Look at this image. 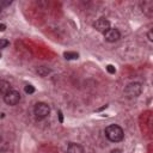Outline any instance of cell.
Returning <instances> with one entry per match:
<instances>
[{
	"label": "cell",
	"mask_w": 153,
	"mask_h": 153,
	"mask_svg": "<svg viewBox=\"0 0 153 153\" xmlns=\"http://www.w3.org/2000/svg\"><path fill=\"white\" fill-rule=\"evenodd\" d=\"M105 136L111 142H120L124 137V131L118 124H110L105 128Z\"/></svg>",
	"instance_id": "cell-1"
},
{
	"label": "cell",
	"mask_w": 153,
	"mask_h": 153,
	"mask_svg": "<svg viewBox=\"0 0 153 153\" xmlns=\"http://www.w3.org/2000/svg\"><path fill=\"white\" fill-rule=\"evenodd\" d=\"M124 92H126V94L129 97V98H136V97H139L140 94H141V92H142V86H141V84L140 82H130V84H128L127 86H126V88H124Z\"/></svg>",
	"instance_id": "cell-2"
},
{
	"label": "cell",
	"mask_w": 153,
	"mask_h": 153,
	"mask_svg": "<svg viewBox=\"0 0 153 153\" xmlns=\"http://www.w3.org/2000/svg\"><path fill=\"white\" fill-rule=\"evenodd\" d=\"M33 112H35V116H36L37 120H43L49 115L50 108H49V105L47 103H37L35 105Z\"/></svg>",
	"instance_id": "cell-3"
},
{
	"label": "cell",
	"mask_w": 153,
	"mask_h": 153,
	"mask_svg": "<svg viewBox=\"0 0 153 153\" xmlns=\"http://www.w3.org/2000/svg\"><path fill=\"white\" fill-rule=\"evenodd\" d=\"M20 100V94L16 90H10L5 96H4V102L7 105H16Z\"/></svg>",
	"instance_id": "cell-4"
},
{
	"label": "cell",
	"mask_w": 153,
	"mask_h": 153,
	"mask_svg": "<svg viewBox=\"0 0 153 153\" xmlns=\"http://www.w3.org/2000/svg\"><path fill=\"white\" fill-rule=\"evenodd\" d=\"M93 27H94L98 32L104 33V32H106V31L110 29V22H109L108 19H105V18H99V19H97V20L93 23Z\"/></svg>",
	"instance_id": "cell-5"
},
{
	"label": "cell",
	"mask_w": 153,
	"mask_h": 153,
	"mask_svg": "<svg viewBox=\"0 0 153 153\" xmlns=\"http://www.w3.org/2000/svg\"><path fill=\"white\" fill-rule=\"evenodd\" d=\"M120 37H121L120 31L117 29H114V27H110L106 32H104V38L108 42H116L120 39Z\"/></svg>",
	"instance_id": "cell-6"
},
{
	"label": "cell",
	"mask_w": 153,
	"mask_h": 153,
	"mask_svg": "<svg viewBox=\"0 0 153 153\" xmlns=\"http://www.w3.org/2000/svg\"><path fill=\"white\" fill-rule=\"evenodd\" d=\"M67 153H85V149L79 143L69 142L68 146H67Z\"/></svg>",
	"instance_id": "cell-7"
},
{
	"label": "cell",
	"mask_w": 153,
	"mask_h": 153,
	"mask_svg": "<svg viewBox=\"0 0 153 153\" xmlns=\"http://www.w3.org/2000/svg\"><path fill=\"white\" fill-rule=\"evenodd\" d=\"M10 90H12L11 88V84L10 82H7V81H5V80H2V81H0V93L1 94H6Z\"/></svg>",
	"instance_id": "cell-8"
},
{
	"label": "cell",
	"mask_w": 153,
	"mask_h": 153,
	"mask_svg": "<svg viewBox=\"0 0 153 153\" xmlns=\"http://www.w3.org/2000/svg\"><path fill=\"white\" fill-rule=\"evenodd\" d=\"M63 56H65L66 60H75V59L79 57V54L78 53H74V51H66L63 54Z\"/></svg>",
	"instance_id": "cell-9"
},
{
	"label": "cell",
	"mask_w": 153,
	"mask_h": 153,
	"mask_svg": "<svg viewBox=\"0 0 153 153\" xmlns=\"http://www.w3.org/2000/svg\"><path fill=\"white\" fill-rule=\"evenodd\" d=\"M37 73H38L39 75H42V76H45V75L49 73V69H48L47 67L42 66V67H38V69H37Z\"/></svg>",
	"instance_id": "cell-10"
},
{
	"label": "cell",
	"mask_w": 153,
	"mask_h": 153,
	"mask_svg": "<svg viewBox=\"0 0 153 153\" xmlns=\"http://www.w3.org/2000/svg\"><path fill=\"white\" fill-rule=\"evenodd\" d=\"M24 91H25V93L31 94V93H33V92H35V87H33L32 85H26V86H25V88H24Z\"/></svg>",
	"instance_id": "cell-11"
},
{
	"label": "cell",
	"mask_w": 153,
	"mask_h": 153,
	"mask_svg": "<svg viewBox=\"0 0 153 153\" xmlns=\"http://www.w3.org/2000/svg\"><path fill=\"white\" fill-rule=\"evenodd\" d=\"M106 71H108L110 74H115V73H116V68H115L112 65H108V66H106Z\"/></svg>",
	"instance_id": "cell-12"
},
{
	"label": "cell",
	"mask_w": 153,
	"mask_h": 153,
	"mask_svg": "<svg viewBox=\"0 0 153 153\" xmlns=\"http://www.w3.org/2000/svg\"><path fill=\"white\" fill-rule=\"evenodd\" d=\"M8 44H10V43H8V41H7V39H0V49L6 48Z\"/></svg>",
	"instance_id": "cell-13"
},
{
	"label": "cell",
	"mask_w": 153,
	"mask_h": 153,
	"mask_svg": "<svg viewBox=\"0 0 153 153\" xmlns=\"http://www.w3.org/2000/svg\"><path fill=\"white\" fill-rule=\"evenodd\" d=\"M59 121H60V123H62V122H63V116H62L61 110H59Z\"/></svg>",
	"instance_id": "cell-14"
},
{
	"label": "cell",
	"mask_w": 153,
	"mask_h": 153,
	"mask_svg": "<svg viewBox=\"0 0 153 153\" xmlns=\"http://www.w3.org/2000/svg\"><path fill=\"white\" fill-rule=\"evenodd\" d=\"M147 36H148V39H149V41H153V36H152V31H149V32L147 33Z\"/></svg>",
	"instance_id": "cell-15"
},
{
	"label": "cell",
	"mask_w": 153,
	"mask_h": 153,
	"mask_svg": "<svg viewBox=\"0 0 153 153\" xmlns=\"http://www.w3.org/2000/svg\"><path fill=\"white\" fill-rule=\"evenodd\" d=\"M5 29H6V26L4 24H0V31H5Z\"/></svg>",
	"instance_id": "cell-16"
},
{
	"label": "cell",
	"mask_w": 153,
	"mask_h": 153,
	"mask_svg": "<svg viewBox=\"0 0 153 153\" xmlns=\"http://www.w3.org/2000/svg\"><path fill=\"white\" fill-rule=\"evenodd\" d=\"M0 56H1V54H0Z\"/></svg>",
	"instance_id": "cell-17"
}]
</instances>
